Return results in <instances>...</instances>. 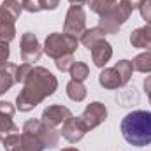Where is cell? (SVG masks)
Segmentation results:
<instances>
[{
	"label": "cell",
	"mask_w": 151,
	"mask_h": 151,
	"mask_svg": "<svg viewBox=\"0 0 151 151\" xmlns=\"http://www.w3.org/2000/svg\"><path fill=\"white\" fill-rule=\"evenodd\" d=\"M139 11H141L142 19L146 23H151V0H142L139 5Z\"/></svg>",
	"instance_id": "d4e9b609"
},
{
	"label": "cell",
	"mask_w": 151,
	"mask_h": 151,
	"mask_svg": "<svg viewBox=\"0 0 151 151\" xmlns=\"http://www.w3.org/2000/svg\"><path fill=\"white\" fill-rule=\"evenodd\" d=\"M62 151H79V150H76V148H67V150H62Z\"/></svg>",
	"instance_id": "4dcf8cb0"
},
{
	"label": "cell",
	"mask_w": 151,
	"mask_h": 151,
	"mask_svg": "<svg viewBox=\"0 0 151 151\" xmlns=\"http://www.w3.org/2000/svg\"><path fill=\"white\" fill-rule=\"evenodd\" d=\"M77 44H79V39L72 37V35H67V34H58V32H55V34L47 35L42 51H44L49 58L58 60V58H62V56L72 55L76 49H77Z\"/></svg>",
	"instance_id": "8992f818"
},
{
	"label": "cell",
	"mask_w": 151,
	"mask_h": 151,
	"mask_svg": "<svg viewBox=\"0 0 151 151\" xmlns=\"http://www.w3.org/2000/svg\"><path fill=\"white\" fill-rule=\"evenodd\" d=\"M60 0H39V5H40V11H55L58 7Z\"/></svg>",
	"instance_id": "484cf974"
},
{
	"label": "cell",
	"mask_w": 151,
	"mask_h": 151,
	"mask_svg": "<svg viewBox=\"0 0 151 151\" xmlns=\"http://www.w3.org/2000/svg\"><path fill=\"white\" fill-rule=\"evenodd\" d=\"M144 91H146L148 99H151V76H148V77L144 79Z\"/></svg>",
	"instance_id": "83f0119b"
},
{
	"label": "cell",
	"mask_w": 151,
	"mask_h": 151,
	"mask_svg": "<svg viewBox=\"0 0 151 151\" xmlns=\"http://www.w3.org/2000/svg\"><path fill=\"white\" fill-rule=\"evenodd\" d=\"M134 72V65L128 60H119L114 67L111 69H104L99 76V83L107 88V90H116L125 86L130 81V76Z\"/></svg>",
	"instance_id": "277c9868"
},
{
	"label": "cell",
	"mask_w": 151,
	"mask_h": 151,
	"mask_svg": "<svg viewBox=\"0 0 151 151\" xmlns=\"http://www.w3.org/2000/svg\"><path fill=\"white\" fill-rule=\"evenodd\" d=\"M116 2L118 0H86V4L90 5V9L93 12H97L99 16H102L104 12H107Z\"/></svg>",
	"instance_id": "44dd1931"
},
{
	"label": "cell",
	"mask_w": 151,
	"mask_h": 151,
	"mask_svg": "<svg viewBox=\"0 0 151 151\" xmlns=\"http://www.w3.org/2000/svg\"><path fill=\"white\" fill-rule=\"evenodd\" d=\"M67 95H69V99L74 100V102H83L84 97H86V86H84L83 83L72 79V81H69V84H67Z\"/></svg>",
	"instance_id": "ac0fdd59"
},
{
	"label": "cell",
	"mask_w": 151,
	"mask_h": 151,
	"mask_svg": "<svg viewBox=\"0 0 151 151\" xmlns=\"http://www.w3.org/2000/svg\"><path fill=\"white\" fill-rule=\"evenodd\" d=\"M23 132L32 134L35 139L42 142L44 148H56L58 146V134L55 128L47 127L42 119H28L23 127Z\"/></svg>",
	"instance_id": "52a82bcc"
},
{
	"label": "cell",
	"mask_w": 151,
	"mask_h": 151,
	"mask_svg": "<svg viewBox=\"0 0 151 151\" xmlns=\"http://www.w3.org/2000/svg\"><path fill=\"white\" fill-rule=\"evenodd\" d=\"M18 2H19V4H21V2H23V0H18Z\"/></svg>",
	"instance_id": "1f68e13d"
},
{
	"label": "cell",
	"mask_w": 151,
	"mask_h": 151,
	"mask_svg": "<svg viewBox=\"0 0 151 151\" xmlns=\"http://www.w3.org/2000/svg\"><path fill=\"white\" fill-rule=\"evenodd\" d=\"M23 84H25L23 90L16 97V107L21 113H28L35 106H39L46 97L55 93V90L58 86V81L47 69L32 67V70L28 72Z\"/></svg>",
	"instance_id": "6da1fadb"
},
{
	"label": "cell",
	"mask_w": 151,
	"mask_h": 151,
	"mask_svg": "<svg viewBox=\"0 0 151 151\" xmlns=\"http://www.w3.org/2000/svg\"><path fill=\"white\" fill-rule=\"evenodd\" d=\"M32 70V63H23L16 67V83H25L28 72Z\"/></svg>",
	"instance_id": "cb8c5ba5"
},
{
	"label": "cell",
	"mask_w": 151,
	"mask_h": 151,
	"mask_svg": "<svg viewBox=\"0 0 151 151\" xmlns=\"http://www.w3.org/2000/svg\"><path fill=\"white\" fill-rule=\"evenodd\" d=\"M106 37V32L100 28V27H95V28H90V30H84V34L81 35V42L88 47V49H91L95 44H99L100 40H104Z\"/></svg>",
	"instance_id": "e0dca14e"
},
{
	"label": "cell",
	"mask_w": 151,
	"mask_h": 151,
	"mask_svg": "<svg viewBox=\"0 0 151 151\" xmlns=\"http://www.w3.org/2000/svg\"><path fill=\"white\" fill-rule=\"evenodd\" d=\"M72 63H74V56H72V55H67V56H62V58L55 60V65H56V69H60L62 72H67V70H70Z\"/></svg>",
	"instance_id": "603a6c76"
},
{
	"label": "cell",
	"mask_w": 151,
	"mask_h": 151,
	"mask_svg": "<svg viewBox=\"0 0 151 151\" xmlns=\"http://www.w3.org/2000/svg\"><path fill=\"white\" fill-rule=\"evenodd\" d=\"M150 102H151V99H150Z\"/></svg>",
	"instance_id": "d6a6232c"
},
{
	"label": "cell",
	"mask_w": 151,
	"mask_h": 151,
	"mask_svg": "<svg viewBox=\"0 0 151 151\" xmlns=\"http://www.w3.org/2000/svg\"><path fill=\"white\" fill-rule=\"evenodd\" d=\"M2 142H4L5 151H23V148H21V135H19V132H18V134H11V135H7Z\"/></svg>",
	"instance_id": "7402d4cb"
},
{
	"label": "cell",
	"mask_w": 151,
	"mask_h": 151,
	"mask_svg": "<svg viewBox=\"0 0 151 151\" xmlns=\"http://www.w3.org/2000/svg\"><path fill=\"white\" fill-rule=\"evenodd\" d=\"M12 116H14V106L11 102H0V141H4L11 134L19 132Z\"/></svg>",
	"instance_id": "30bf717a"
},
{
	"label": "cell",
	"mask_w": 151,
	"mask_h": 151,
	"mask_svg": "<svg viewBox=\"0 0 151 151\" xmlns=\"http://www.w3.org/2000/svg\"><path fill=\"white\" fill-rule=\"evenodd\" d=\"M132 65H134V70H137V72H142V74L151 72V51H144V53L137 55L134 58Z\"/></svg>",
	"instance_id": "d6986e66"
},
{
	"label": "cell",
	"mask_w": 151,
	"mask_h": 151,
	"mask_svg": "<svg viewBox=\"0 0 151 151\" xmlns=\"http://www.w3.org/2000/svg\"><path fill=\"white\" fill-rule=\"evenodd\" d=\"M141 2H142V0H127V4H128V5H130L132 9H139Z\"/></svg>",
	"instance_id": "f1b7e54d"
},
{
	"label": "cell",
	"mask_w": 151,
	"mask_h": 151,
	"mask_svg": "<svg viewBox=\"0 0 151 151\" xmlns=\"http://www.w3.org/2000/svg\"><path fill=\"white\" fill-rule=\"evenodd\" d=\"M16 67L18 65L14 63H5L4 67H0V95L9 91L16 84Z\"/></svg>",
	"instance_id": "2e32d148"
},
{
	"label": "cell",
	"mask_w": 151,
	"mask_h": 151,
	"mask_svg": "<svg viewBox=\"0 0 151 151\" xmlns=\"http://www.w3.org/2000/svg\"><path fill=\"white\" fill-rule=\"evenodd\" d=\"M90 51H91L93 63H95L97 67H104V65L111 60V56H113V47H111V44H109L106 39L100 40L99 44H95Z\"/></svg>",
	"instance_id": "5bb4252c"
},
{
	"label": "cell",
	"mask_w": 151,
	"mask_h": 151,
	"mask_svg": "<svg viewBox=\"0 0 151 151\" xmlns=\"http://www.w3.org/2000/svg\"><path fill=\"white\" fill-rule=\"evenodd\" d=\"M42 55V47L39 44V39L32 32H25L21 35V58L25 63L37 62Z\"/></svg>",
	"instance_id": "9c48e42d"
},
{
	"label": "cell",
	"mask_w": 151,
	"mask_h": 151,
	"mask_svg": "<svg viewBox=\"0 0 151 151\" xmlns=\"http://www.w3.org/2000/svg\"><path fill=\"white\" fill-rule=\"evenodd\" d=\"M130 44L134 47L151 51V23H146L144 27L134 30V34L130 35Z\"/></svg>",
	"instance_id": "9a60e30c"
},
{
	"label": "cell",
	"mask_w": 151,
	"mask_h": 151,
	"mask_svg": "<svg viewBox=\"0 0 151 151\" xmlns=\"http://www.w3.org/2000/svg\"><path fill=\"white\" fill-rule=\"evenodd\" d=\"M106 118H107V109L102 102H91L84 109V113L81 114V119H83V123L86 125L88 130L99 127L102 121H106Z\"/></svg>",
	"instance_id": "8fae6325"
},
{
	"label": "cell",
	"mask_w": 151,
	"mask_h": 151,
	"mask_svg": "<svg viewBox=\"0 0 151 151\" xmlns=\"http://www.w3.org/2000/svg\"><path fill=\"white\" fill-rule=\"evenodd\" d=\"M7 60H9V44L0 42V67H4Z\"/></svg>",
	"instance_id": "4316f807"
},
{
	"label": "cell",
	"mask_w": 151,
	"mask_h": 151,
	"mask_svg": "<svg viewBox=\"0 0 151 151\" xmlns=\"http://www.w3.org/2000/svg\"><path fill=\"white\" fill-rule=\"evenodd\" d=\"M69 2H70L72 5H83V4H84L86 0H69Z\"/></svg>",
	"instance_id": "f546056e"
},
{
	"label": "cell",
	"mask_w": 151,
	"mask_h": 151,
	"mask_svg": "<svg viewBox=\"0 0 151 151\" xmlns=\"http://www.w3.org/2000/svg\"><path fill=\"white\" fill-rule=\"evenodd\" d=\"M123 139L135 148L151 144V113L150 111H132L128 113L119 125Z\"/></svg>",
	"instance_id": "7a4b0ae2"
},
{
	"label": "cell",
	"mask_w": 151,
	"mask_h": 151,
	"mask_svg": "<svg viewBox=\"0 0 151 151\" xmlns=\"http://www.w3.org/2000/svg\"><path fill=\"white\" fill-rule=\"evenodd\" d=\"M86 132H88V128H86V125L83 123V119H81V116L79 118H74V116H70L63 125H62V135L69 141V142H79L84 135H86Z\"/></svg>",
	"instance_id": "7c38bea8"
},
{
	"label": "cell",
	"mask_w": 151,
	"mask_h": 151,
	"mask_svg": "<svg viewBox=\"0 0 151 151\" xmlns=\"http://www.w3.org/2000/svg\"><path fill=\"white\" fill-rule=\"evenodd\" d=\"M69 72H70V76H72V79H74V81L83 83V81L90 76V69H88V65H86L84 62H74Z\"/></svg>",
	"instance_id": "ffe728a7"
},
{
	"label": "cell",
	"mask_w": 151,
	"mask_h": 151,
	"mask_svg": "<svg viewBox=\"0 0 151 151\" xmlns=\"http://www.w3.org/2000/svg\"><path fill=\"white\" fill-rule=\"evenodd\" d=\"M72 116L70 109L65 107V106H49L42 111V121L51 127V128H56L60 125H63L69 118Z\"/></svg>",
	"instance_id": "4fadbf2b"
},
{
	"label": "cell",
	"mask_w": 151,
	"mask_h": 151,
	"mask_svg": "<svg viewBox=\"0 0 151 151\" xmlns=\"http://www.w3.org/2000/svg\"><path fill=\"white\" fill-rule=\"evenodd\" d=\"M132 7L127 4V0H119L116 2L113 7L104 12L99 19V27L106 32V34H118V30L121 28V25L130 18L132 14Z\"/></svg>",
	"instance_id": "5b68a950"
},
{
	"label": "cell",
	"mask_w": 151,
	"mask_h": 151,
	"mask_svg": "<svg viewBox=\"0 0 151 151\" xmlns=\"http://www.w3.org/2000/svg\"><path fill=\"white\" fill-rule=\"evenodd\" d=\"M86 30V14L83 5H70L67 16H65V27L63 34L72 35L76 39H81V35Z\"/></svg>",
	"instance_id": "ba28073f"
},
{
	"label": "cell",
	"mask_w": 151,
	"mask_h": 151,
	"mask_svg": "<svg viewBox=\"0 0 151 151\" xmlns=\"http://www.w3.org/2000/svg\"><path fill=\"white\" fill-rule=\"evenodd\" d=\"M23 7L18 0H4L0 5V42H11L16 37L14 23L19 18Z\"/></svg>",
	"instance_id": "3957f363"
}]
</instances>
